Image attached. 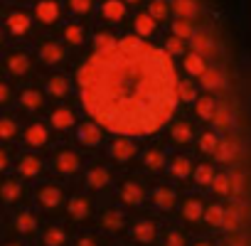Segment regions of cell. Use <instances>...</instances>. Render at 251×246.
Segmentation results:
<instances>
[{"instance_id":"55","label":"cell","mask_w":251,"mask_h":246,"mask_svg":"<svg viewBox=\"0 0 251 246\" xmlns=\"http://www.w3.org/2000/svg\"><path fill=\"white\" fill-rule=\"evenodd\" d=\"M8 153H0V168H3V170H8Z\"/></svg>"},{"instance_id":"51","label":"cell","mask_w":251,"mask_h":246,"mask_svg":"<svg viewBox=\"0 0 251 246\" xmlns=\"http://www.w3.org/2000/svg\"><path fill=\"white\" fill-rule=\"evenodd\" d=\"M165 246H185V236L180 231H170L165 239Z\"/></svg>"},{"instance_id":"54","label":"cell","mask_w":251,"mask_h":246,"mask_svg":"<svg viewBox=\"0 0 251 246\" xmlns=\"http://www.w3.org/2000/svg\"><path fill=\"white\" fill-rule=\"evenodd\" d=\"M0 101H3V103H8V101H10V86H8V84L0 86Z\"/></svg>"},{"instance_id":"12","label":"cell","mask_w":251,"mask_h":246,"mask_svg":"<svg viewBox=\"0 0 251 246\" xmlns=\"http://www.w3.org/2000/svg\"><path fill=\"white\" fill-rule=\"evenodd\" d=\"M153 202H155V207L158 209H173L175 207V192L173 190H168V187H158L155 192H153Z\"/></svg>"},{"instance_id":"53","label":"cell","mask_w":251,"mask_h":246,"mask_svg":"<svg viewBox=\"0 0 251 246\" xmlns=\"http://www.w3.org/2000/svg\"><path fill=\"white\" fill-rule=\"evenodd\" d=\"M74 246H96V241H94L91 236H79V239L74 241Z\"/></svg>"},{"instance_id":"21","label":"cell","mask_w":251,"mask_h":246,"mask_svg":"<svg viewBox=\"0 0 251 246\" xmlns=\"http://www.w3.org/2000/svg\"><path fill=\"white\" fill-rule=\"evenodd\" d=\"M67 209H69V214H72L74 219H86L89 212H91V207H89V202H86L84 197H72Z\"/></svg>"},{"instance_id":"56","label":"cell","mask_w":251,"mask_h":246,"mask_svg":"<svg viewBox=\"0 0 251 246\" xmlns=\"http://www.w3.org/2000/svg\"><path fill=\"white\" fill-rule=\"evenodd\" d=\"M192 246H212V244H209V241H204V239H200V241H195Z\"/></svg>"},{"instance_id":"38","label":"cell","mask_w":251,"mask_h":246,"mask_svg":"<svg viewBox=\"0 0 251 246\" xmlns=\"http://www.w3.org/2000/svg\"><path fill=\"white\" fill-rule=\"evenodd\" d=\"M143 163H146V168H148V170H160V168L165 165V158H163V153H160V150H148V153H146V158H143Z\"/></svg>"},{"instance_id":"28","label":"cell","mask_w":251,"mask_h":246,"mask_svg":"<svg viewBox=\"0 0 251 246\" xmlns=\"http://www.w3.org/2000/svg\"><path fill=\"white\" fill-rule=\"evenodd\" d=\"M47 91H50V96L62 98V96H67L69 84H67V79H64V76H52V79L47 81Z\"/></svg>"},{"instance_id":"58","label":"cell","mask_w":251,"mask_h":246,"mask_svg":"<svg viewBox=\"0 0 251 246\" xmlns=\"http://www.w3.org/2000/svg\"><path fill=\"white\" fill-rule=\"evenodd\" d=\"M128 3H138V0H128Z\"/></svg>"},{"instance_id":"11","label":"cell","mask_w":251,"mask_h":246,"mask_svg":"<svg viewBox=\"0 0 251 246\" xmlns=\"http://www.w3.org/2000/svg\"><path fill=\"white\" fill-rule=\"evenodd\" d=\"M236 153H239V146L234 143V141H229V138H224V141H219V148H217V160L219 163H231L234 158H236Z\"/></svg>"},{"instance_id":"25","label":"cell","mask_w":251,"mask_h":246,"mask_svg":"<svg viewBox=\"0 0 251 246\" xmlns=\"http://www.w3.org/2000/svg\"><path fill=\"white\" fill-rule=\"evenodd\" d=\"M217 103H214V98H209V96H202V98H197V116L200 118H204V121H212L214 118V113H217Z\"/></svg>"},{"instance_id":"43","label":"cell","mask_w":251,"mask_h":246,"mask_svg":"<svg viewBox=\"0 0 251 246\" xmlns=\"http://www.w3.org/2000/svg\"><path fill=\"white\" fill-rule=\"evenodd\" d=\"M15 131H18V126H15V121L13 118H3V121H0V138H3V141H10L13 136H15Z\"/></svg>"},{"instance_id":"47","label":"cell","mask_w":251,"mask_h":246,"mask_svg":"<svg viewBox=\"0 0 251 246\" xmlns=\"http://www.w3.org/2000/svg\"><path fill=\"white\" fill-rule=\"evenodd\" d=\"M151 15L153 18H158V20H163L165 15H168V8H165V3H163V0H155V3H151Z\"/></svg>"},{"instance_id":"10","label":"cell","mask_w":251,"mask_h":246,"mask_svg":"<svg viewBox=\"0 0 251 246\" xmlns=\"http://www.w3.org/2000/svg\"><path fill=\"white\" fill-rule=\"evenodd\" d=\"M76 138L84 146H96L101 141V131L94 126V123H84V126H79V131H76Z\"/></svg>"},{"instance_id":"32","label":"cell","mask_w":251,"mask_h":246,"mask_svg":"<svg viewBox=\"0 0 251 246\" xmlns=\"http://www.w3.org/2000/svg\"><path fill=\"white\" fill-rule=\"evenodd\" d=\"M212 123H214V128L226 131V128L231 126V111H229V108H224V106H219V108H217V113H214V118H212Z\"/></svg>"},{"instance_id":"46","label":"cell","mask_w":251,"mask_h":246,"mask_svg":"<svg viewBox=\"0 0 251 246\" xmlns=\"http://www.w3.org/2000/svg\"><path fill=\"white\" fill-rule=\"evenodd\" d=\"M177 91H180V98L182 101H195V86L192 84H187V81H180V86H177Z\"/></svg>"},{"instance_id":"22","label":"cell","mask_w":251,"mask_h":246,"mask_svg":"<svg viewBox=\"0 0 251 246\" xmlns=\"http://www.w3.org/2000/svg\"><path fill=\"white\" fill-rule=\"evenodd\" d=\"M239 224H241V207H239V204L226 207V212H224V224H222V226H224L226 231H236Z\"/></svg>"},{"instance_id":"44","label":"cell","mask_w":251,"mask_h":246,"mask_svg":"<svg viewBox=\"0 0 251 246\" xmlns=\"http://www.w3.org/2000/svg\"><path fill=\"white\" fill-rule=\"evenodd\" d=\"M64 37H67L69 45H81V40H84V30L76 27V25H69V27L64 30Z\"/></svg>"},{"instance_id":"24","label":"cell","mask_w":251,"mask_h":246,"mask_svg":"<svg viewBox=\"0 0 251 246\" xmlns=\"http://www.w3.org/2000/svg\"><path fill=\"white\" fill-rule=\"evenodd\" d=\"M192 49L197 52V54H212L214 52V45H212V40H209V35H204V32H197V35H192Z\"/></svg>"},{"instance_id":"15","label":"cell","mask_w":251,"mask_h":246,"mask_svg":"<svg viewBox=\"0 0 251 246\" xmlns=\"http://www.w3.org/2000/svg\"><path fill=\"white\" fill-rule=\"evenodd\" d=\"M40 57H42V62H45V64H57V62H62L64 49H62L59 45L47 42V45H42V47H40Z\"/></svg>"},{"instance_id":"26","label":"cell","mask_w":251,"mask_h":246,"mask_svg":"<svg viewBox=\"0 0 251 246\" xmlns=\"http://www.w3.org/2000/svg\"><path fill=\"white\" fill-rule=\"evenodd\" d=\"M204 212H207V209H204L202 202H197V199H187L185 207H182V214H185L187 221H197V219H202Z\"/></svg>"},{"instance_id":"9","label":"cell","mask_w":251,"mask_h":246,"mask_svg":"<svg viewBox=\"0 0 251 246\" xmlns=\"http://www.w3.org/2000/svg\"><path fill=\"white\" fill-rule=\"evenodd\" d=\"M13 224H15V229L20 234H32L37 229V219H35L32 212H18L15 219H13Z\"/></svg>"},{"instance_id":"45","label":"cell","mask_w":251,"mask_h":246,"mask_svg":"<svg viewBox=\"0 0 251 246\" xmlns=\"http://www.w3.org/2000/svg\"><path fill=\"white\" fill-rule=\"evenodd\" d=\"M113 45H116V40H113L108 32H101V35L94 37V47H96V49H108V47H113Z\"/></svg>"},{"instance_id":"6","label":"cell","mask_w":251,"mask_h":246,"mask_svg":"<svg viewBox=\"0 0 251 246\" xmlns=\"http://www.w3.org/2000/svg\"><path fill=\"white\" fill-rule=\"evenodd\" d=\"M54 168H57L62 175H72V172L79 170V158H76L74 153L64 150V153H59V155L54 158Z\"/></svg>"},{"instance_id":"36","label":"cell","mask_w":251,"mask_h":246,"mask_svg":"<svg viewBox=\"0 0 251 246\" xmlns=\"http://www.w3.org/2000/svg\"><path fill=\"white\" fill-rule=\"evenodd\" d=\"M190 138H192V128L187 123H175L173 126V141L175 143H190Z\"/></svg>"},{"instance_id":"49","label":"cell","mask_w":251,"mask_h":246,"mask_svg":"<svg viewBox=\"0 0 251 246\" xmlns=\"http://www.w3.org/2000/svg\"><path fill=\"white\" fill-rule=\"evenodd\" d=\"M69 5H72V10L74 13H89L91 10V0H69Z\"/></svg>"},{"instance_id":"20","label":"cell","mask_w":251,"mask_h":246,"mask_svg":"<svg viewBox=\"0 0 251 246\" xmlns=\"http://www.w3.org/2000/svg\"><path fill=\"white\" fill-rule=\"evenodd\" d=\"M108 180H111V177H108V170H103V168H91L89 175H86V182H89V187H94V190L106 187Z\"/></svg>"},{"instance_id":"8","label":"cell","mask_w":251,"mask_h":246,"mask_svg":"<svg viewBox=\"0 0 251 246\" xmlns=\"http://www.w3.org/2000/svg\"><path fill=\"white\" fill-rule=\"evenodd\" d=\"M121 199H123L126 204H131V207L141 204V202H143V190H141V185L126 182V185L121 187Z\"/></svg>"},{"instance_id":"3","label":"cell","mask_w":251,"mask_h":246,"mask_svg":"<svg viewBox=\"0 0 251 246\" xmlns=\"http://www.w3.org/2000/svg\"><path fill=\"white\" fill-rule=\"evenodd\" d=\"M136 155V146L128 141V138H118L111 143V158L118 160V163H126Z\"/></svg>"},{"instance_id":"30","label":"cell","mask_w":251,"mask_h":246,"mask_svg":"<svg viewBox=\"0 0 251 246\" xmlns=\"http://www.w3.org/2000/svg\"><path fill=\"white\" fill-rule=\"evenodd\" d=\"M190 170H192V165H190V160H187V158H175V160L170 163V175H173V177H177V180L187 177V175H190Z\"/></svg>"},{"instance_id":"37","label":"cell","mask_w":251,"mask_h":246,"mask_svg":"<svg viewBox=\"0 0 251 246\" xmlns=\"http://www.w3.org/2000/svg\"><path fill=\"white\" fill-rule=\"evenodd\" d=\"M136 30H138V35H151L153 30H155V20H153V15L148 13V15H138L136 18Z\"/></svg>"},{"instance_id":"18","label":"cell","mask_w":251,"mask_h":246,"mask_svg":"<svg viewBox=\"0 0 251 246\" xmlns=\"http://www.w3.org/2000/svg\"><path fill=\"white\" fill-rule=\"evenodd\" d=\"M123 214L121 212H116V209H108V212H103V217H101V226L106 229V231H118V229H123Z\"/></svg>"},{"instance_id":"42","label":"cell","mask_w":251,"mask_h":246,"mask_svg":"<svg viewBox=\"0 0 251 246\" xmlns=\"http://www.w3.org/2000/svg\"><path fill=\"white\" fill-rule=\"evenodd\" d=\"M200 81H202L204 89H217V86L222 84V74H219L217 69H207V72L200 76Z\"/></svg>"},{"instance_id":"39","label":"cell","mask_w":251,"mask_h":246,"mask_svg":"<svg viewBox=\"0 0 251 246\" xmlns=\"http://www.w3.org/2000/svg\"><path fill=\"white\" fill-rule=\"evenodd\" d=\"M214 170L209 168V165H197V170H195V180H197V185H212L214 182Z\"/></svg>"},{"instance_id":"1","label":"cell","mask_w":251,"mask_h":246,"mask_svg":"<svg viewBox=\"0 0 251 246\" xmlns=\"http://www.w3.org/2000/svg\"><path fill=\"white\" fill-rule=\"evenodd\" d=\"M76 81L94 121L118 136L155 133L180 96L170 54L141 37H123L108 49H96Z\"/></svg>"},{"instance_id":"14","label":"cell","mask_w":251,"mask_h":246,"mask_svg":"<svg viewBox=\"0 0 251 246\" xmlns=\"http://www.w3.org/2000/svg\"><path fill=\"white\" fill-rule=\"evenodd\" d=\"M8 30H10L13 35H25V32L30 30V18H27L25 13H13V15L8 18Z\"/></svg>"},{"instance_id":"4","label":"cell","mask_w":251,"mask_h":246,"mask_svg":"<svg viewBox=\"0 0 251 246\" xmlns=\"http://www.w3.org/2000/svg\"><path fill=\"white\" fill-rule=\"evenodd\" d=\"M37 202H40L42 207H47V209H54V207H59V202H62V190L54 187V185H47V187H42V190L37 192Z\"/></svg>"},{"instance_id":"23","label":"cell","mask_w":251,"mask_h":246,"mask_svg":"<svg viewBox=\"0 0 251 246\" xmlns=\"http://www.w3.org/2000/svg\"><path fill=\"white\" fill-rule=\"evenodd\" d=\"M42 241H45V246H64L67 244V231L62 226H50L45 231Z\"/></svg>"},{"instance_id":"57","label":"cell","mask_w":251,"mask_h":246,"mask_svg":"<svg viewBox=\"0 0 251 246\" xmlns=\"http://www.w3.org/2000/svg\"><path fill=\"white\" fill-rule=\"evenodd\" d=\"M5 246H23V244H20V241H15V244H5Z\"/></svg>"},{"instance_id":"41","label":"cell","mask_w":251,"mask_h":246,"mask_svg":"<svg viewBox=\"0 0 251 246\" xmlns=\"http://www.w3.org/2000/svg\"><path fill=\"white\" fill-rule=\"evenodd\" d=\"M173 35L175 37H180V40H192V25L187 23V20H175V25H173Z\"/></svg>"},{"instance_id":"48","label":"cell","mask_w":251,"mask_h":246,"mask_svg":"<svg viewBox=\"0 0 251 246\" xmlns=\"http://www.w3.org/2000/svg\"><path fill=\"white\" fill-rule=\"evenodd\" d=\"M229 177H231V192L241 195L244 192V175L241 172H229Z\"/></svg>"},{"instance_id":"19","label":"cell","mask_w":251,"mask_h":246,"mask_svg":"<svg viewBox=\"0 0 251 246\" xmlns=\"http://www.w3.org/2000/svg\"><path fill=\"white\" fill-rule=\"evenodd\" d=\"M8 69H10V74H15V76L27 74V69H30V59H27V54H10V59H8Z\"/></svg>"},{"instance_id":"13","label":"cell","mask_w":251,"mask_h":246,"mask_svg":"<svg viewBox=\"0 0 251 246\" xmlns=\"http://www.w3.org/2000/svg\"><path fill=\"white\" fill-rule=\"evenodd\" d=\"M52 126H54L57 131L72 128V126H74V113H72L69 108H57V111L52 113Z\"/></svg>"},{"instance_id":"29","label":"cell","mask_w":251,"mask_h":246,"mask_svg":"<svg viewBox=\"0 0 251 246\" xmlns=\"http://www.w3.org/2000/svg\"><path fill=\"white\" fill-rule=\"evenodd\" d=\"M224 212H226V207L212 204V207H207V212H204V221H207L209 226H222V224H224Z\"/></svg>"},{"instance_id":"52","label":"cell","mask_w":251,"mask_h":246,"mask_svg":"<svg viewBox=\"0 0 251 246\" xmlns=\"http://www.w3.org/2000/svg\"><path fill=\"white\" fill-rule=\"evenodd\" d=\"M226 244H229V246H246V241H244V239H241L239 234H229Z\"/></svg>"},{"instance_id":"16","label":"cell","mask_w":251,"mask_h":246,"mask_svg":"<svg viewBox=\"0 0 251 246\" xmlns=\"http://www.w3.org/2000/svg\"><path fill=\"white\" fill-rule=\"evenodd\" d=\"M25 143L27 146H45L47 143V128L45 126H40V123H35V126H30L27 128V133H25Z\"/></svg>"},{"instance_id":"5","label":"cell","mask_w":251,"mask_h":246,"mask_svg":"<svg viewBox=\"0 0 251 246\" xmlns=\"http://www.w3.org/2000/svg\"><path fill=\"white\" fill-rule=\"evenodd\" d=\"M35 10H37V20L45 23V25H52L59 18V5L54 3V0H42Z\"/></svg>"},{"instance_id":"31","label":"cell","mask_w":251,"mask_h":246,"mask_svg":"<svg viewBox=\"0 0 251 246\" xmlns=\"http://www.w3.org/2000/svg\"><path fill=\"white\" fill-rule=\"evenodd\" d=\"M173 10L177 13L180 20H187V18H192V15L197 13V8H195L192 0H175V3H173Z\"/></svg>"},{"instance_id":"35","label":"cell","mask_w":251,"mask_h":246,"mask_svg":"<svg viewBox=\"0 0 251 246\" xmlns=\"http://www.w3.org/2000/svg\"><path fill=\"white\" fill-rule=\"evenodd\" d=\"M20 192H23L20 182H15V180H8V182L3 185V199H5V204H13L15 199H20Z\"/></svg>"},{"instance_id":"33","label":"cell","mask_w":251,"mask_h":246,"mask_svg":"<svg viewBox=\"0 0 251 246\" xmlns=\"http://www.w3.org/2000/svg\"><path fill=\"white\" fill-rule=\"evenodd\" d=\"M20 103H23L25 108L35 111V108H40V106H42V96H40V91H35V89H27V91H23V96H20Z\"/></svg>"},{"instance_id":"2","label":"cell","mask_w":251,"mask_h":246,"mask_svg":"<svg viewBox=\"0 0 251 246\" xmlns=\"http://www.w3.org/2000/svg\"><path fill=\"white\" fill-rule=\"evenodd\" d=\"M131 239L138 241V244H153L158 239V224L148 221V219H141L138 224L131 226Z\"/></svg>"},{"instance_id":"17","label":"cell","mask_w":251,"mask_h":246,"mask_svg":"<svg viewBox=\"0 0 251 246\" xmlns=\"http://www.w3.org/2000/svg\"><path fill=\"white\" fill-rule=\"evenodd\" d=\"M185 69H187V72H190L192 76H202V74L207 72L204 57H202V54H197V52L187 54V57H185Z\"/></svg>"},{"instance_id":"50","label":"cell","mask_w":251,"mask_h":246,"mask_svg":"<svg viewBox=\"0 0 251 246\" xmlns=\"http://www.w3.org/2000/svg\"><path fill=\"white\" fill-rule=\"evenodd\" d=\"M165 49H168V54H180L182 52V40L180 37H170L165 42Z\"/></svg>"},{"instance_id":"34","label":"cell","mask_w":251,"mask_h":246,"mask_svg":"<svg viewBox=\"0 0 251 246\" xmlns=\"http://www.w3.org/2000/svg\"><path fill=\"white\" fill-rule=\"evenodd\" d=\"M217 148H219V138H217V133L207 131V133L200 136V150H202V153H217Z\"/></svg>"},{"instance_id":"40","label":"cell","mask_w":251,"mask_h":246,"mask_svg":"<svg viewBox=\"0 0 251 246\" xmlns=\"http://www.w3.org/2000/svg\"><path fill=\"white\" fill-rule=\"evenodd\" d=\"M212 190H214L217 195H229V192H231V177L224 175V172H219V175L214 177V182H212Z\"/></svg>"},{"instance_id":"27","label":"cell","mask_w":251,"mask_h":246,"mask_svg":"<svg viewBox=\"0 0 251 246\" xmlns=\"http://www.w3.org/2000/svg\"><path fill=\"white\" fill-rule=\"evenodd\" d=\"M123 15H126L123 3H118V0H106L103 3V18L106 20H121Z\"/></svg>"},{"instance_id":"7","label":"cell","mask_w":251,"mask_h":246,"mask_svg":"<svg viewBox=\"0 0 251 246\" xmlns=\"http://www.w3.org/2000/svg\"><path fill=\"white\" fill-rule=\"evenodd\" d=\"M18 172L23 175V177H37L40 172H42V163H40V158H35V155H25V158H20V163H18Z\"/></svg>"}]
</instances>
